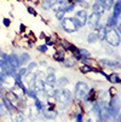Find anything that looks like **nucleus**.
<instances>
[{"mask_svg":"<svg viewBox=\"0 0 121 122\" xmlns=\"http://www.w3.org/2000/svg\"><path fill=\"white\" fill-rule=\"evenodd\" d=\"M64 15H65L64 10H59V11H57V12H56V18H57V20H63Z\"/></svg>","mask_w":121,"mask_h":122,"instance_id":"nucleus-32","label":"nucleus"},{"mask_svg":"<svg viewBox=\"0 0 121 122\" xmlns=\"http://www.w3.org/2000/svg\"><path fill=\"white\" fill-rule=\"evenodd\" d=\"M40 65H42V66H45L46 65V62L44 61V62H40Z\"/></svg>","mask_w":121,"mask_h":122,"instance_id":"nucleus-46","label":"nucleus"},{"mask_svg":"<svg viewBox=\"0 0 121 122\" xmlns=\"http://www.w3.org/2000/svg\"><path fill=\"white\" fill-rule=\"evenodd\" d=\"M97 40H98V34H97V33H91V34H89V36H87V41H89L90 44L96 42Z\"/></svg>","mask_w":121,"mask_h":122,"instance_id":"nucleus-23","label":"nucleus"},{"mask_svg":"<svg viewBox=\"0 0 121 122\" xmlns=\"http://www.w3.org/2000/svg\"><path fill=\"white\" fill-rule=\"evenodd\" d=\"M99 64H100L102 66H105V68H114V69H117V68H120V62H119V61L99 59Z\"/></svg>","mask_w":121,"mask_h":122,"instance_id":"nucleus-9","label":"nucleus"},{"mask_svg":"<svg viewBox=\"0 0 121 122\" xmlns=\"http://www.w3.org/2000/svg\"><path fill=\"white\" fill-rule=\"evenodd\" d=\"M61 45L64 47V50H69V48H70V44H68V41H65V40L61 41Z\"/></svg>","mask_w":121,"mask_h":122,"instance_id":"nucleus-35","label":"nucleus"},{"mask_svg":"<svg viewBox=\"0 0 121 122\" xmlns=\"http://www.w3.org/2000/svg\"><path fill=\"white\" fill-rule=\"evenodd\" d=\"M61 25H62L63 30L67 31V33H74L79 29L76 27V24L74 23L73 18H63V20H61Z\"/></svg>","mask_w":121,"mask_h":122,"instance_id":"nucleus-6","label":"nucleus"},{"mask_svg":"<svg viewBox=\"0 0 121 122\" xmlns=\"http://www.w3.org/2000/svg\"><path fill=\"white\" fill-rule=\"evenodd\" d=\"M113 9H114V13L113 15L119 18V16L121 13V1H120V0H117L115 4H113Z\"/></svg>","mask_w":121,"mask_h":122,"instance_id":"nucleus-18","label":"nucleus"},{"mask_svg":"<svg viewBox=\"0 0 121 122\" xmlns=\"http://www.w3.org/2000/svg\"><path fill=\"white\" fill-rule=\"evenodd\" d=\"M76 122H82V115L81 114H76Z\"/></svg>","mask_w":121,"mask_h":122,"instance_id":"nucleus-41","label":"nucleus"},{"mask_svg":"<svg viewBox=\"0 0 121 122\" xmlns=\"http://www.w3.org/2000/svg\"><path fill=\"white\" fill-rule=\"evenodd\" d=\"M97 3L102 5L104 10H109L113 6V0H97Z\"/></svg>","mask_w":121,"mask_h":122,"instance_id":"nucleus-14","label":"nucleus"},{"mask_svg":"<svg viewBox=\"0 0 121 122\" xmlns=\"http://www.w3.org/2000/svg\"><path fill=\"white\" fill-rule=\"evenodd\" d=\"M119 110H120V102H119V97L114 96L110 99L109 103V115L113 118H116L119 116Z\"/></svg>","mask_w":121,"mask_h":122,"instance_id":"nucleus-3","label":"nucleus"},{"mask_svg":"<svg viewBox=\"0 0 121 122\" xmlns=\"http://www.w3.org/2000/svg\"><path fill=\"white\" fill-rule=\"evenodd\" d=\"M45 85L47 86H55L56 85V77H55V74H48L45 79Z\"/></svg>","mask_w":121,"mask_h":122,"instance_id":"nucleus-15","label":"nucleus"},{"mask_svg":"<svg viewBox=\"0 0 121 122\" xmlns=\"http://www.w3.org/2000/svg\"><path fill=\"white\" fill-rule=\"evenodd\" d=\"M104 31H105L104 39L107 40V42H108L110 46L117 47V46L120 45V34L115 30V28L107 25V27L104 28Z\"/></svg>","mask_w":121,"mask_h":122,"instance_id":"nucleus-1","label":"nucleus"},{"mask_svg":"<svg viewBox=\"0 0 121 122\" xmlns=\"http://www.w3.org/2000/svg\"><path fill=\"white\" fill-rule=\"evenodd\" d=\"M3 103H4V105H5V107L7 108V110H9L10 112H12V111H13V109H15V107L12 105V104H11V103H10V102H9V100H7V99H6L5 97L3 98Z\"/></svg>","mask_w":121,"mask_h":122,"instance_id":"nucleus-27","label":"nucleus"},{"mask_svg":"<svg viewBox=\"0 0 121 122\" xmlns=\"http://www.w3.org/2000/svg\"><path fill=\"white\" fill-rule=\"evenodd\" d=\"M52 5H53L52 0H42L41 4H40V6H41L42 10H50L51 7H52Z\"/></svg>","mask_w":121,"mask_h":122,"instance_id":"nucleus-20","label":"nucleus"},{"mask_svg":"<svg viewBox=\"0 0 121 122\" xmlns=\"http://www.w3.org/2000/svg\"><path fill=\"white\" fill-rule=\"evenodd\" d=\"M34 90H35L37 92H44L45 91L44 80H35V82H34Z\"/></svg>","mask_w":121,"mask_h":122,"instance_id":"nucleus-12","label":"nucleus"},{"mask_svg":"<svg viewBox=\"0 0 121 122\" xmlns=\"http://www.w3.org/2000/svg\"><path fill=\"white\" fill-rule=\"evenodd\" d=\"M37 68V63H34V62H32L29 65H28V68H27V70H34V69Z\"/></svg>","mask_w":121,"mask_h":122,"instance_id":"nucleus-38","label":"nucleus"},{"mask_svg":"<svg viewBox=\"0 0 121 122\" xmlns=\"http://www.w3.org/2000/svg\"><path fill=\"white\" fill-rule=\"evenodd\" d=\"M64 3H55L52 6H53V10L57 12V11H59V10H63V7H64Z\"/></svg>","mask_w":121,"mask_h":122,"instance_id":"nucleus-30","label":"nucleus"},{"mask_svg":"<svg viewBox=\"0 0 121 122\" xmlns=\"http://www.w3.org/2000/svg\"><path fill=\"white\" fill-rule=\"evenodd\" d=\"M86 20H87V13H86L85 10L78 11V12L74 15V17H73V21H74V23L76 24L78 28L84 27V25L86 24Z\"/></svg>","mask_w":121,"mask_h":122,"instance_id":"nucleus-5","label":"nucleus"},{"mask_svg":"<svg viewBox=\"0 0 121 122\" xmlns=\"http://www.w3.org/2000/svg\"><path fill=\"white\" fill-rule=\"evenodd\" d=\"M92 11H93V13H97V15H99V16H102L103 13H104V9H103V6L102 5H99L98 3H96V4H93L92 5Z\"/></svg>","mask_w":121,"mask_h":122,"instance_id":"nucleus-16","label":"nucleus"},{"mask_svg":"<svg viewBox=\"0 0 121 122\" xmlns=\"http://www.w3.org/2000/svg\"><path fill=\"white\" fill-rule=\"evenodd\" d=\"M3 24H4L5 27H10V24H11V21H10L9 18H4V20H3Z\"/></svg>","mask_w":121,"mask_h":122,"instance_id":"nucleus-40","label":"nucleus"},{"mask_svg":"<svg viewBox=\"0 0 121 122\" xmlns=\"http://www.w3.org/2000/svg\"><path fill=\"white\" fill-rule=\"evenodd\" d=\"M90 90H89V86L86 85L85 82H78L75 86V96L78 99H84L86 96L89 94Z\"/></svg>","mask_w":121,"mask_h":122,"instance_id":"nucleus-4","label":"nucleus"},{"mask_svg":"<svg viewBox=\"0 0 121 122\" xmlns=\"http://www.w3.org/2000/svg\"><path fill=\"white\" fill-rule=\"evenodd\" d=\"M93 69L89 65V64H84V65H81V68H80V71L82 73V74H87V73H90V71H92Z\"/></svg>","mask_w":121,"mask_h":122,"instance_id":"nucleus-26","label":"nucleus"},{"mask_svg":"<svg viewBox=\"0 0 121 122\" xmlns=\"http://www.w3.org/2000/svg\"><path fill=\"white\" fill-rule=\"evenodd\" d=\"M29 97H32V98H34V99H37V92H33V90H27V92H26Z\"/></svg>","mask_w":121,"mask_h":122,"instance_id":"nucleus-34","label":"nucleus"},{"mask_svg":"<svg viewBox=\"0 0 121 122\" xmlns=\"http://www.w3.org/2000/svg\"><path fill=\"white\" fill-rule=\"evenodd\" d=\"M47 73H48V74H55V68L48 66V68H47Z\"/></svg>","mask_w":121,"mask_h":122,"instance_id":"nucleus-42","label":"nucleus"},{"mask_svg":"<svg viewBox=\"0 0 121 122\" xmlns=\"http://www.w3.org/2000/svg\"><path fill=\"white\" fill-rule=\"evenodd\" d=\"M62 63H63V65H64L65 68H70V66H74V65H75V62L72 61V59H65V61H63Z\"/></svg>","mask_w":121,"mask_h":122,"instance_id":"nucleus-29","label":"nucleus"},{"mask_svg":"<svg viewBox=\"0 0 121 122\" xmlns=\"http://www.w3.org/2000/svg\"><path fill=\"white\" fill-rule=\"evenodd\" d=\"M27 11H28L32 16H37V15H38V13H37V11H35V9H33V7H30V6H29V7H27Z\"/></svg>","mask_w":121,"mask_h":122,"instance_id":"nucleus-36","label":"nucleus"},{"mask_svg":"<svg viewBox=\"0 0 121 122\" xmlns=\"http://www.w3.org/2000/svg\"><path fill=\"white\" fill-rule=\"evenodd\" d=\"M117 22H119V18H117V17H115L114 15H111V16H109V18H108V23H107V25L114 28V27L116 25Z\"/></svg>","mask_w":121,"mask_h":122,"instance_id":"nucleus-22","label":"nucleus"},{"mask_svg":"<svg viewBox=\"0 0 121 122\" xmlns=\"http://www.w3.org/2000/svg\"><path fill=\"white\" fill-rule=\"evenodd\" d=\"M20 30H21V31H24V30H26V27H24L23 24H21V25H20Z\"/></svg>","mask_w":121,"mask_h":122,"instance_id":"nucleus-44","label":"nucleus"},{"mask_svg":"<svg viewBox=\"0 0 121 122\" xmlns=\"http://www.w3.org/2000/svg\"><path fill=\"white\" fill-rule=\"evenodd\" d=\"M73 55H74V57L76 58V59H81V56H80V53H79V50L76 48L75 51H73Z\"/></svg>","mask_w":121,"mask_h":122,"instance_id":"nucleus-39","label":"nucleus"},{"mask_svg":"<svg viewBox=\"0 0 121 122\" xmlns=\"http://www.w3.org/2000/svg\"><path fill=\"white\" fill-rule=\"evenodd\" d=\"M73 1H75V3H80V4H82V3H84V0H73Z\"/></svg>","mask_w":121,"mask_h":122,"instance_id":"nucleus-45","label":"nucleus"},{"mask_svg":"<svg viewBox=\"0 0 121 122\" xmlns=\"http://www.w3.org/2000/svg\"><path fill=\"white\" fill-rule=\"evenodd\" d=\"M41 111H42V114H44V117L47 118V120H53V118L57 116V111L53 109V107L51 105V104H50V108H48V109L42 108Z\"/></svg>","mask_w":121,"mask_h":122,"instance_id":"nucleus-8","label":"nucleus"},{"mask_svg":"<svg viewBox=\"0 0 121 122\" xmlns=\"http://www.w3.org/2000/svg\"><path fill=\"white\" fill-rule=\"evenodd\" d=\"M111 83H120L121 82V80H120V76H119V74L117 73H111L108 77H107Z\"/></svg>","mask_w":121,"mask_h":122,"instance_id":"nucleus-19","label":"nucleus"},{"mask_svg":"<svg viewBox=\"0 0 121 122\" xmlns=\"http://www.w3.org/2000/svg\"><path fill=\"white\" fill-rule=\"evenodd\" d=\"M74 4L73 3H68V4H65L64 5V7H63V10H64V12L67 13V12H70V11H73L74 10Z\"/></svg>","mask_w":121,"mask_h":122,"instance_id":"nucleus-28","label":"nucleus"},{"mask_svg":"<svg viewBox=\"0 0 121 122\" xmlns=\"http://www.w3.org/2000/svg\"><path fill=\"white\" fill-rule=\"evenodd\" d=\"M34 104H35V108H37V110H41L42 108H44V105H42V103L37 98L35 100H34Z\"/></svg>","mask_w":121,"mask_h":122,"instance_id":"nucleus-31","label":"nucleus"},{"mask_svg":"<svg viewBox=\"0 0 121 122\" xmlns=\"http://www.w3.org/2000/svg\"><path fill=\"white\" fill-rule=\"evenodd\" d=\"M18 59H20V64H27V63H29L30 56L27 53V52H23V53L18 57Z\"/></svg>","mask_w":121,"mask_h":122,"instance_id":"nucleus-21","label":"nucleus"},{"mask_svg":"<svg viewBox=\"0 0 121 122\" xmlns=\"http://www.w3.org/2000/svg\"><path fill=\"white\" fill-rule=\"evenodd\" d=\"M98 40H104V35H105V31H104V28H102L98 33Z\"/></svg>","mask_w":121,"mask_h":122,"instance_id":"nucleus-33","label":"nucleus"},{"mask_svg":"<svg viewBox=\"0 0 121 122\" xmlns=\"http://www.w3.org/2000/svg\"><path fill=\"white\" fill-rule=\"evenodd\" d=\"M38 51H39V52H42V53H44V52L47 51V46H46V45H40V46H38Z\"/></svg>","mask_w":121,"mask_h":122,"instance_id":"nucleus-37","label":"nucleus"},{"mask_svg":"<svg viewBox=\"0 0 121 122\" xmlns=\"http://www.w3.org/2000/svg\"><path fill=\"white\" fill-rule=\"evenodd\" d=\"M6 61L10 63V65L13 68V69H17L21 64H20V59H18V56H17L16 53H11V55H9L7 56V58H6Z\"/></svg>","mask_w":121,"mask_h":122,"instance_id":"nucleus-10","label":"nucleus"},{"mask_svg":"<svg viewBox=\"0 0 121 122\" xmlns=\"http://www.w3.org/2000/svg\"><path fill=\"white\" fill-rule=\"evenodd\" d=\"M55 98L61 104H63V107H64V105H67V104L70 102V99H72V92L69 91V90H65V88H63L61 91H56Z\"/></svg>","mask_w":121,"mask_h":122,"instance_id":"nucleus-2","label":"nucleus"},{"mask_svg":"<svg viewBox=\"0 0 121 122\" xmlns=\"http://www.w3.org/2000/svg\"><path fill=\"white\" fill-rule=\"evenodd\" d=\"M56 83H57L59 87H64V86H67V85L69 83V81H68L67 77H61V79L56 80Z\"/></svg>","mask_w":121,"mask_h":122,"instance_id":"nucleus-25","label":"nucleus"},{"mask_svg":"<svg viewBox=\"0 0 121 122\" xmlns=\"http://www.w3.org/2000/svg\"><path fill=\"white\" fill-rule=\"evenodd\" d=\"M92 114L95 115L97 122H100V121H102L100 111H99V107H98V104H97V103H95V104H93V107H92Z\"/></svg>","mask_w":121,"mask_h":122,"instance_id":"nucleus-13","label":"nucleus"},{"mask_svg":"<svg viewBox=\"0 0 121 122\" xmlns=\"http://www.w3.org/2000/svg\"><path fill=\"white\" fill-rule=\"evenodd\" d=\"M79 53H80L81 58H90L91 57V53L85 48H79Z\"/></svg>","mask_w":121,"mask_h":122,"instance_id":"nucleus-24","label":"nucleus"},{"mask_svg":"<svg viewBox=\"0 0 121 122\" xmlns=\"http://www.w3.org/2000/svg\"><path fill=\"white\" fill-rule=\"evenodd\" d=\"M15 120H16V122H23V121H22L23 118H22V116H21V115H17V116L15 117Z\"/></svg>","mask_w":121,"mask_h":122,"instance_id":"nucleus-43","label":"nucleus"},{"mask_svg":"<svg viewBox=\"0 0 121 122\" xmlns=\"http://www.w3.org/2000/svg\"><path fill=\"white\" fill-rule=\"evenodd\" d=\"M5 98H6V99H7V100H9L11 104H12L13 107H16L17 104L20 103L18 97H17V96L15 94V92H11V91H10V92H7V93L5 94Z\"/></svg>","mask_w":121,"mask_h":122,"instance_id":"nucleus-11","label":"nucleus"},{"mask_svg":"<svg viewBox=\"0 0 121 122\" xmlns=\"http://www.w3.org/2000/svg\"><path fill=\"white\" fill-rule=\"evenodd\" d=\"M99 18L100 16L97 15V13H92L87 17V20H86V24H87L91 29H95L98 27V23H99Z\"/></svg>","mask_w":121,"mask_h":122,"instance_id":"nucleus-7","label":"nucleus"},{"mask_svg":"<svg viewBox=\"0 0 121 122\" xmlns=\"http://www.w3.org/2000/svg\"><path fill=\"white\" fill-rule=\"evenodd\" d=\"M64 57H65V52H64V50H62V51H57L56 53L53 55V59L57 61V62H61V63L64 61Z\"/></svg>","mask_w":121,"mask_h":122,"instance_id":"nucleus-17","label":"nucleus"}]
</instances>
